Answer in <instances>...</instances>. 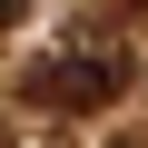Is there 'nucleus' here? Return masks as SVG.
<instances>
[{"instance_id": "f257e3e1", "label": "nucleus", "mask_w": 148, "mask_h": 148, "mask_svg": "<svg viewBox=\"0 0 148 148\" xmlns=\"http://www.w3.org/2000/svg\"><path fill=\"white\" fill-rule=\"evenodd\" d=\"M20 99H30V109H59V119H89V109L128 99V40L69 30L49 59H30V69H20Z\"/></svg>"}, {"instance_id": "f03ea898", "label": "nucleus", "mask_w": 148, "mask_h": 148, "mask_svg": "<svg viewBox=\"0 0 148 148\" xmlns=\"http://www.w3.org/2000/svg\"><path fill=\"white\" fill-rule=\"evenodd\" d=\"M20 20H30V0H0V30H20Z\"/></svg>"}, {"instance_id": "7ed1b4c3", "label": "nucleus", "mask_w": 148, "mask_h": 148, "mask_svg": "<svg viewBox=\"0 0 148 148\" xmlns=\"http://www.w3.org/2000/svg\"><path fill=\"white\" fill-rule=\"evenodd\" d=\"M119 10H148V0H119Z\"/></svg>"}]
</instances>
